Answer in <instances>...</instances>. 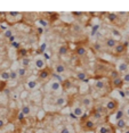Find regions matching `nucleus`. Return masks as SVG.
<instances>
[{"instance_id": "0eeeda50", "label": "nucleus", "mask_w": 129, "mask_h": 133, "mask_svg": "<svg viewBox=\"0 0 129 133\" xmlns=\"http://www.w3.org/2000/svg\"><path fill=\"white\" fill-rule=\"evenodd\" d=\"M109 85H110V81H106L102 77V78H97L96 80V82H95V84H94V88H95L96 91L102 92L106 89V88H109Z\"/></svg>"}, {"instance_id": "7c9ffc66", "label": "nucleus", "mask_w": 129, "mask_h": 133, "mask_svg": "<svg viewBox=\"0 0 129 133\" xmlns=\"http://www.w3.org/2000/svg\"><path fill=\"white\" fill-rule=\"evenodd\" d=\"M22 64H23V67L25 68L26 66H29V64H30V60L27 59V58H23V60H22Z\"/></svg>"}, {"instance_id": "2f4dec72", "label": "nucleus", "mask_w": 129, "mask_h": 133, "mask_svg": "<svg viewBox=\"0 0 129 133\" xmlns=\"http://www.w3.org/2000/svg\"><path fill=\"white\" fill-rule=\"evenodd\" d=\"M24 117H25V115H24V114L22 113V111H21V113H20V114H18L17 118H18V119H20V121H23V119H24Z\"/></svg>"}, {"instance_id": "4468645a", "label": "nucleus", "mask_w": 129, "mask_h": 133, "mask_svg": "<svg viewBox=\"0 0 129 133\" xmlns=\"http://www.w3.org/2000/svg\"><path fill=\"white\" fill-rule=\"evenodd\" d=\"M54 71L56 74H63L66 72V66L63 64V63H57L54 67Z\"/></svg>"}, {"instance_id": "bb28decb", "label": "nucleus", "mask_w": 129, "mask_h": 133, "mask_svg": "<svg viewBox=\"0 0 129 133\" xmlns=\"http://www.w3.org/2000/svg\"><path fill=\"white\" fill-rule=\"evenodd\" d=\"M25 74H26V69L24 68V67L20 68V69H18V71H17V75H18V76H20V77H23Z\"/></svg>"}, {"instance_id": "c9c22d12", "label": "nucleus", "mask_w": 129, "mask_h": 133, "mask_svg": "<svg viewBox=\"0 0 129 133\" xmlns=\"http://www.w3.org/2000/svg\"><path fill=\"white\" fill-rule=\"evenodd\" d=\"M29 87L31 88V89H33V88L36 87V82H30V83H29Z\"/></svg>"}, {"instance_id": "f704fd0d", "label": "nucleus", "mask_w": 129, "mask_h": 133, "mask_svg": "<svg viewBox=\"0 0 129 133\" xmlns=\"http://www.w3.org/2000/svg\"><path fill=\"white\" fill-rule=\"evenodd\" d=\"M5 84H6V82H5V81H2V83H0V91H1V90H4V87H5Z\"/></svg>"}, {"instance_id": "6ab92c4d", "label": "nucleus", "mask_w": 129, "mask_h": 133, "mask_svg": "<svg viewBox=\"0 0 129 133\" xmlns=\"http://www.w3.org/2000/svg\"><path fill=\"white\" fill-rule=\"evenodd\" d=\"M62 88V84H61L60 81H54V82H51L50 83V90H51V92H56L58 91V90Z\"/></svg>"}, {"instance_id": "f3484780", "label": "nucleus", "mask_w": 129, "mask_h": 133, "mask_svg": "<svg viewBox=\"0 0 129 133\" xmlns=\"http://www.w3.org/2000/svg\"><path fill=\"white\" fill-rule=\"evenodd\" d=\"M115 128L119 129V130H125L126 128H128V125H127V119H126V117H125V118H121V119H118V121H116Z\"/></svg>"}, {"instance_id": "9b49d317", "label": "nucleus", "mask_w": 129, "mask_h": 133, "mask_svg": "<svg viewBox=\"0 0 129 133\" xmlns=\"http://www.w3.org/2000/svg\"><path fill=\"white\" fill-rule=\"evenodd\" d=\"M95 132L96 133H113V128L110 125H106L105 123H103L101 125H97Z\"/></svg>"}, {"instance_id": "2eb2a0df", "label": "nucleus", "mask_w": 129, "mask_h": 133, "mask_svg": "<svg viewBox=\"0 0 129 133\" xmlns=\"http://www.w3.org/2000/svg\"><path fill=\"white\" fill-rule=\"evenodd\" d=\"M66 98L65 97H63V96H60V97H57L56 99H55V101H54V105L55 106H57V107H63V106H65L66 105Z\"/></svg>"}, {"instance_id": "5701e85b", "label": "nucleus", "mask_w": 129, "mask_h": 133, "mask_svg": "<svg viewBox=\"0 0 129 133\" xmlns=\"http://www.w3.org/2000/svg\"><path fill=\"white\" fill-rule=\"evenodd\" d=\"M0 80L1 81H8L9 80V72L8 71H1L0 72Z\"/></svg>"}, {"instance_id": "ea45409f", "label": "nucleus", "mask_w": 129, "mask_h": 133, "mask_svg": "<svg viewBox=\"0 0 129 133\" xmlns=\"http://www.w3.org/2000/svg\"><path fill=\"white\" fill-rule=\"evenodd\" d=\"M0 44H1V42H0Z\"/></svg>"}, {"instance_id": "c85d7f7f", "label": "nucleus", "mask_w": 129, "mask_h": 133, "mask_svg": "<svg viewBox=\"0 0 129 133\" xmlns=\"http://www.w3.org/2000/svg\"><path fill=\"white\" fill-rule=\"evenodd\" d=\"M122 80H124L125 83H129V72H126V73H124V75H122Z\"/></svg>"}, {"instance_id": "a878e982", "label": "nucleus", "mask_w": 129, "mask_h": 133, "mask_svg": "<svg viewBox=\"0 0 129 133\" xmlns=\"http://www.w3.org/2000/svg\"><path fill=\"white\" fill-rule=\"evenodd\" d=\"M18 57L20 58H25V56L27 55V51L25 49H18Z\"/></svg>"}, {"instance_id": "7ed1b4c3", "label": "nucleus", "mask_w": 129, "mask_h": 133, "mask_svg": "<svg viewBox=\"0 0 129 133\" xmlns=\"http://www.w3.org/2000/svg\"><path fill=\"white\" fill-rule=\"evenodd\" d=\"M111 69L112 68H110L107 66V63L103 62V59H102V62H98L96 66H95V74L99 77H104V76H107V74H109V72Z\"/></svg>"}, {"instance_id": "dca6fc26", "label": "nucleus", "mask_w": 129, "mask_h": 133, "mask_svg": "<svg viewBox=\"0 0 129 133\" xmlns=\"http://www.w3.org/2000/svg\"><path fill=\"white\" fill-rule=\"evenodd\" d=\"M116 43H118V41H116L115 39H113V38H106L105 39V42H104L105 47L109 48V49H113V48L115 47Z\"/></svg>"}, {"instance_id": "412c9836", "label": "nucleus", "mask_w": 129, "mask_h": 133, "mask_svg": "<svg viewBox=\"0 0 129 133\" xmlns=\"http://www.w3.org/2000/svg\"><path fill=\"white\" fill-rule=\"evenodd\" d=\"M34 64H36V67L38 68V69H41V68H44L46 64H45V60L44 59H41V58H37L36 59V62H34Z\"/></svg>"}, {"instance_id": "aec40b11", "label": "nucleus", "mask_w": 129, "mask_h": 133, "mask_svg": "<svg viewBox=\"0 0 129 133\" xmlns=\"http://www.w3.org/2000/svg\"><path fill=\"white\" fill-rule=\"evenodd\" d=\"M118 76H120V73H119V71L115 68H112L111 71L109 72V74H107V78H109V80H112V78H115Z\"/></svg>"}, {"instance_id": "39448f33", "label": "nucleus", "mask_w": 129, "mask_h": 133, "mask_svg": "<svg viewBox=\"0 0 129 133\" xmlns=\"http://www.w3.org/2000/svg\"><path fill=\"white\" fill-rule=\"evenodd\" d=\"M104 107L106 108V110L109 111V114H113L115 113L116 110H118V107H119V101L116 100V99H107L105 105H104Z\"/></svg>"}, {"instance_id": "9d476101", "label": "nucleus", "mask_w": 129, "mask_h": 133, "mask_svg": "<svg viewBox=\"0 0 129 133\" xmlns=\"http://www.w3.org/2000/svg\"><path fill=\"white\" fill-rule=\"evenodd\" d=\"M84 115H85L84 107H81L80 105L79 106H72V116L74 117V118H81Z\"/></svg>"}, {"instance_id": "393cba45", "label": "nucleus", "mask_w": 129, "mask_h": 133, "mask_svg": "<svg viewBox=\"0 0 129 133\" xmlns=\"http://www.w3.org/2000/svg\"><path fill=\"white\" fill-rule=\"evenodd\" d=\"M22 113L25 115V116H29V115L31 114V107H30L29 105H24L22 108Z\"/></svg>"}, {"instance_id": "c756f323", "label": "nucleus", "mask_w": 129, "mask_h": 133, "mask_svg": "<svg viewBox=\"0 0 129 133\" xmlns=\"http://www.w3.org/2000/svg\"><path fill=\"white\" fill-rule=\"evenodd\" d=\"M124 113H125V117H126V118H129V105L126 106V108L124 109Z\"/></svg>"}, {"instance_id": "473e14b6", "label": "nucleus", "mask_w": 129, "mask_h": 133, "mask_svg": "<svg viewBox=\"0 0 129 133\" xmlns=\"http://www.w3.org/2000/svg\"><path fill=\"white\" fill-rule=\"evenodd\" d=\"M60 133H70V130L67 129V128H65V126H64V128L61 130V132Z\"/></svg>"}, {"instance_id": "6e6552de", "label": "nucleus", "mask_w": 129, "mask_h": 133, "mask_svg": "<svg viewBox=\"0 0 129 133\" xmlns=\"http://www.w3.org/2000/svg\"><path fill=\"white\" fill-rule=\"evenodd\" d=\"M126 49H127V43H119L118 42L115 44V47L112 49V54L114 56H121L126 52Z\"/></svg>"}, {"instance_id": "ddd939ff", "label": "nucleus", "mask_w": 129, "mask_h": 133, "mask_svg": "<svg viewBox=\"0 0 129 133\" xmlns=\"http://www.w3.org/2000/svg\"><path fill=\"white\" fill-rule=\"evenodd\" d=\"M74 52H75V55L78 56L79 58H84V57L87 56V49H86L84 46H78L75 48Z\"/></svg>"}, {"instance_id": "1a4fd4ad", "label": "nucleus", "mask_w": 129, "mask_h": 133, "mask_svg": "<svg viewBox=\"0 0 129 133\" xmlns=\"http://www.w3.org/2000/svg\"><path fill=\"white\" fill-rule=\"evenodd\" d=\"M110 81V87H112V89H122V87H124V80H122L121 75L115 78H112V80H109Z\"/></svg>"}, {"instance_id": "cd10ccee", "label": "nucleus", "mask_w": 129, "mask_h": 133, "mask_svg": "<svg viewBox=\"0 0 129 133\" xmlns=\"http://www.w3.org/2000/svg\"><path fill=\"white\" fill-rule=\"evenodd\" d=\"M17 72L16 71H11L10 73H9V80H16L17 78Z\"/></svg>"}, {"instance_id": "20e7f679", "label": "nucleus", "mask_w": 129, "mask_h": 133, "mask_svg": "<svg viewBox=\"0 0 129 133\" xmlns=\"http://www.w3.org/2000/svg\"><path fill=\"white\" fill-rule=\"evenodd\" d=\"M51 75H53V71H51V68L49 67H45L41 68L40 71H39L38 73V81L39 82H44V81H48L49 78L51 77Z\"/></svg>"}, {"instance_id": "a211bd4d", "label": "nucleus", "mask_w": 129, "mask_h": 133, "mask_svg": "<svg viewBox=\"0 0 129 133\" xmlns=\"http://www.w3.org/2000/svg\"><path fill=\"white\" fill-rule=\"evenodd\" d=\"M119 71V73H126V72H128V69H129V65L127 64V62H122L119 64L118 66V68H116Z\"/></svg>"}, {"instance_id": "58836bf2", "label": "nucleus", "mask_w": 129, "mask_h": 133, "mask_svg": "<svg viewBox=\"0 0 129 133\" xmlns=\"http://www.w3.org/2000/svg\"><path fill=\"white\" fill-rule=\"evenodd\" d=\"M128 42H129V35H128Z\"/></svg>"}, {"instance_id": "f8f14e48", "label": "nucleus", "mask_w": 129, "mask_h": 133, "mask_svg": "<svg viewBox=\"0 0 129 133\" xmlns=\"http://www.w3.org/2000/svg\"><path fill=\"white\" fill-rule=\"evenodd\" d=\"M75 78L78 81H80V82H86V81H88L89 75L87 74V72H85V71H79L75 73Z\"/></svg>"}, {"instance_id": "e433bc0d", "label": "nucleus", "mask_w": 129, "mask_h": 133, "mask_svg": "<svg viewBox=\"0 0 129 133\" xmlns=\"http://www.w3.org/2000/svg\"><path fill=\"white\" fill-rule=\"evenodd\" d=\"M124 133H129V128H126L124 130Z\"/></svg>"}, {"instance_id": "423d86ee", "label": "nucleus", "mask_w": 129, "mask_h": 133, "mask_svg": "<svg viewBox=\"0 0 129 133\" xmlns=\"http://www.w3.org/2000/svg\"><path fill=\"white\" fill-rule=\"evenodd\" d=\"M79 104H80L81 107H84V109H91L94 106V101L90 97L88 96H82L79 99Z\"/></svg>"}, {"instance_id": "f03ea898", "label": "nucleus", "mask_w": 129, "mask_h": 133, "mask_svg": "<svg viewBox=\"0 0 129 133\" xmlns=\"http://www.w3.org/2000/svg\"><path fill=\"white\" fill-rule=\"evenodd\" d=\"M80 125H81V129L86 132H91V131H95L97 128V122L95 121L94 118H91L89 115H84L81 117V121H80Z\"/></svg>"}, {"instance_id": "4be33fe9", "label": "nucleus", "mask_w": 129, "mask_h": 133, "mask_svg": "<svg viewBox=\"0 0 129 133\" xmlns=\"http://www.w3.org/2000/svg\"><path fill=\"white\" fill-rule=\"evenodd\" d=\"M67 51H69V48H67V46L63 44V46H61L60 48H58V55H60V56H65L67 54Z\"/></svg>"}, {"instance_id": "72a5a7b5", "label": "nucleus", "mask_w": 129, "mask_h": 133, "mask_svg": "<svg viewBox=\"0 0 129 133\" xmlns=\"http://www.w3.org/2000/svg\"><path fill=\"white\" fill-rule=\"evenodd\" d=\"M5 126V122H4V119H1L0 118V130H1L2 128Z\"/></svg>"}, {"instance_id": "f257e3e1", "label": "nucleus", "mask_w": 129, "mask_h": 133, "mask_svg": "<svg viewBox=\"0 0 129 133\" xmlns=\"http://www.w3.org/2000/svg\"><path fill=\"white\" fill-rule=\"evenodd\" d=\"M109 115H110L109 111L106 110V108L104 107L103 105H96V106H93L91 111H90V115H89V116H90L91 118H94L97 123L98 122L104 123Z\"/></svg>"}, {"instance_id": "b1692460", "label": "nucleus", "mask_w": 129, "mask_h": 133, "mask_svg": "<svg viewBox=\"0 0 129 133\" xmlns=\"http://www.w3.org/2000/svg\"><path fill=\"white\" fill-rule=\"evenodd\" d=\"M121 118H125V113H124V109H118V110L115 111V121L121 119Z\"/></svg>"}, {"instance_id": "4c0bfd02", "label": "nucleus", "mask_w": 129, "mask_h": 133, "mask_svg": "<svg viewBox=\"0 0 129 133\" xmlns=\"http://www.w3.org/2000/svg\"><path fill=\"white\" fill-rule=\"evenodd\" d=\"M127 64H128V65H129V60H127Z\"/></svg>"}]
</instances>
